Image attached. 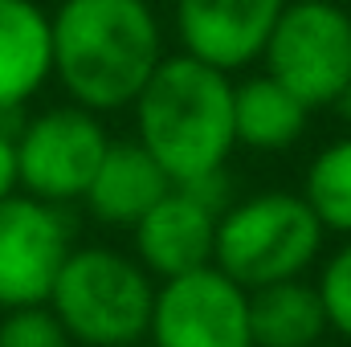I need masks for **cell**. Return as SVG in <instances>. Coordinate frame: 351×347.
<instances>
[{
    "instance_id": "12",
    "label": "cell",
    "mask_w": 351,
    "mask_h": 347,
    "mask_svg": "<svg viewBox=\"0 0 351 347\" xmlns=\"http://www.w3.org/2000/svg\"><path fill=\"white\" fill-rule=\"evenodd\" d=\"M168 188H172V176L156 164V156L139 139H110L82 204L94 221L131 229Z\"/></svg>"
},
{
    "instance_id": "13",
    "label": "cell",
    "mask_w": 351,
    "mask_h": 347,
    "mask_svg": "<svg viewBox=\"0 0 351 347\" xmlns=\"http://www.w3.org/2000/svg\"><path fill=\"white\" fill-rule=\"evenodd\" d=\"M311 123V106L290 94L269 74H250L233 82V135L237 147L250 152H286L290 143L302 139Z\"/></svg>"
},
{
    "instance_id": "8",
    "label": "cell",
    "mask_w": 351,
    "mask_h": 347,
    "mask_svg": "<svg viewBox=\"0 0 351 347\" xmlns=\"http://www.w3.org/2000/svg\"><path fill=\"white\" fill-rule=\"evenodd\" d=\"M229 204V176H204L192 184H172L135 225V258L143 270L164 282L176 274L213 265L217 250V221Z\"/></svg>"
},
{
    "instance_id": "7",
    "label": "cell",
    "mask_w": 351,
    "mask_h": 347,
    "mask_svg": "<svg viewBox=\"0 0 351 347\" xmlns=\"http://www.w3.org/2000/svg\"><path fill=\"white\" fill-rule=\"evenodd\" d=\"M147 344L156 347H254L250 290L221 265L164 278L152 302Z\"/></svg>"
},
{
    "instance_id": "1",
    "label": "cell",
    "mask_w": 351,
    "mask_h": 347,
    "mask_svg": "<svg viewBox=\"0 0 351 347\" xmlns=\"http://www.w3.org/2000/svg\"><path fill=\"white\" fill-rule=\"evenodd\" d=\"M53 78L94 115L127 110L164 62L152 0H62L49 12Z\"/></svg>"
},
{
    "instance_id": "2",
    "label": "cell",
    "mask_w": 351,
    "mask_h": 347,
    "mask_svg": "<svg viewBox=\"0 0 351 347\" xmlns=\"http://www.w3.org/2000/svg\"><path fill=\"white\" fill-rule=\"evenodd\" d=\"M135 139L156 156L172 184L225 172L233 135V74L192 58L164 53L147 86L131 102Z\"/></svg>"
},
{
    "instance_id": "11",
    "label": "cell",
    "mask_w": 351,
    "mask_h": 347,
    "mask_svg": "<svg viewBox=\"0 0 351 347\" xmlns=\"http://www.w3.org/2000/svg\"><path fill=\"white\" fill-rule=\"evenodd\" d=\"M53 78L49 12L37 0H0V119L33 102Z\"/></svg>"
},
{
    "instance_id": "17",
    "label": "cell",
    "mask_w": 351,
    "mask_h": 347,
    "mask_svg": "<svg viewBox=\"0 0 351 347\" xmlns=\"http://www.w3.org/2000/svg\"><path fill=\"white\" fill-rule=\"evenodd\" d=\"M315 286L327 311V327L351 344V237L323 261V274Z\"/></svg>"
},
{
    "instance_id": "15",
    "label": "cell",
    "mask_w": 351,
    "mask_h": 347,
    "mask_svg": "<svg viewBox=\"0 0 351 347\" xmlns=\"http://www.w3.org/2000/svg\"><path fill=\"white\" fill-rule=\"evenodd\" d=\"M302 200L327 233L351 237V135L327 143L302 176Z\"/></svg>"
},
{
    "instance_id": "19",
    "label": "cell",
    "mask_w": 351,
    "mask_h": 347,
    "mask_svg": "<svg viewBox=\"0 0 351 347\" xmlns=\"http://www.w3.org/2000/svg\"><path fill=\"white\" fill-rule=\"evenodd\" d=\"M331 106L339 110V119H343V123H351V82H348V86H343V94H339V98H335Z\"/></svg>"
},
{
    "instance_id": "16",
    "label": "cell",
    "mask_w": 351,
    "mask_h": 347,
    "mask_svg": "<svg viewBox=\"0 0 351 347\" xmlns=\"http://www.w3.org/2000/svg\"><path fill=\"white\" fill-rule=\"evenodd\" d=\"M0 347H74V339L49 302H29L0 315Z\"/></svg>"
},
{
    "instance_id": "6",
    "label": "cell",
    "mask_w": 351,
    "mask_h": 347,
    "mask_svg": "<svg viewBox=\"0 0 351 347\" xmlns=\"http://www.w3.org/2000/svg\"><path fill=\"white\" fill-rule=\"evenodd\" d=\"M12 143H16V188L49 204H70L86 196L90 180L110 147V135L94 110L66 102L25 119L12 131Z\"/></svg>"
},
{
    "instance_id": "9",
    "label": "cell",
    "mask_w": 351,
    "mask_h": 347,
    "mask_svg": "<svg viewBox=\"0 0 351 347\" xmlns=\"http://www.w3.org/2000/svg\"><path fill=\"white\" fill-rule=\"evenodd\" d=\"M74 250V229L62 204L29 192H8L0 200V311L49 302L62 261Z\"/></svg>"
},
{
    "instance_id": "5",
    "label": "cell",
    "mask_w": 351,
    "mask_h": 347,
    "mask_svg": "<svg viewBox=\"0 0 351 347\" xmlns=\"http://www.w3.org/2000/svg\"><path fill=\"white\" fill-rule=\"evenodd\" d=\"M262 70L311 110L351 82V12L339 0H286L262 49Z\"/></svg>"
},
{
    "instance_id": "20",
    "label": "cell",
    "mask_w": 351,
    "mask_h": 347,
    "mask_svg": "<svg viewBox=\"0 0 351 347\" xmlns=\"http://www.w3.org/2000/svg\"><path fill=\"white\" fill-rule=\"evenodd\" d=\"M127 347H156V344H147V339H139V344H127Z\"/></svg>"
},
{
    "instance_id": "10",
    "label": "cell",
    "mask_w": 351,
    "mask_h": 347,
    "mask_svg": "<svg viewBox=\"0 0 351 347\" xmlns=\"http://www.w3.org/2000/svg\"><path fill=\"white\" fill-rule=\"evenodd\" d=\"M286 0H172L180 53H192L225 74L262 62L265 37Z\"/></svg>"
},
{
    "instance_id": "14",
    "label": "cell",
    "mask_w": 351,
    "mask_h": 347,
    "mask_svg": "<svg viewBox=\"0 0 351 347\" xmlns=\"http://www.w3.org/2000/svg\"><path fill=\"white\" fill-rule=\"evenodd\" d=\"M250 331L254 347H311L319 344L327 327V311L319 286L302 278H282L250 290Z\"/></svg>"
},
{
    "instance_id": "21",
    "label": "cell",
    "mask_w": 351,
    "mask_h": 347,
    "mask_svg": "<svg viewBox=\"0 0 351 347\" xmlns=\"http://www.w3.org/2000/svg\"><path fill=\"white\" fill-rule=\"evenodd\" d=\"M311 347H339V344H327V339H319V344H311Z\"/></svg>"
},
{
    "instance_id": "4",
    "label": "cell",
    "mask_w": 351,
    "mask_h": 347,
    "mask_svg": "<svg viewBox=\"0 0 351 347\" xmlns=\"http://www.w3.org/2000/svg\"><path fill=\"white\" fill-rule=\"evenodd\" d=\"M323 237L327 229L302 192H258L225 204L213 265H221L245 290H258L265 282L302 278L323 254Z\"/></svg>"
},
{
    "instance_id": "3",
    "label": "cell",
    "mask_w": 351,
    "mask_h": 347,
    "mask_svg": "<svg viewBox=\"0 0 351 347\" xmlns=\"http://www.w3.org/2000/svg\"><path fill=\"white\" fill-rule=\"evenodd\" d=\"M156 278L135 254L110 246H74L49 290V307L82 347H127L147 339Z\"/></svg>"
},
{
    "instance_id": "18",
    "label": "cell",
    "mask_w": 351,
    "mask_h": 347,
    "mask_svg": "<svg viewBox=\"0 0 351 347\" xmlns=\"http://www.w3.org/2000/svg\"><path fill=\"white\" fill-rule=\"evenodd\" d=\"M8 192H16V143H12V131L0 119V200Z\"/></svg>"
}]
</instances>
